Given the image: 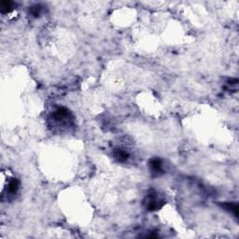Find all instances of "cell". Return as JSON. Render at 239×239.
<instances>
[{
  "label": "cell",
  "instance_id": "5",
  "mask_svg": "<svg viewBox=\"0 0 239 239\" xmlns=\"http://www.w3.org/2000/svg\"><path fill=\"white\" fill-rule=\"evenodd\" d=\"M225 207H226V209H229L232 212H234L235 216L238 215V206H237V205H235V204H226Z\"/></svg>",
  "mask_w": 239,
  "mask_h": 239
},
{
  "label": "cell",
  "instance_id": "4",
  "mask_svg": "<svg viewBox=\"0 0 239 239\" xmlns=\"http://www.w3.org/2000/svg\"><path fill=\"white\" fill-rule=\"evenodd\" d=\"M12 7V3L10 1H3L1 3V11L4 12H9Z\"/></svg>",
  "mask_w": 239,
  "mask_h": 239
},
{
  "label": "cell",
  "instance_id": "3",
  "mask_svg": "<svg viewBox=\"0 0 239 239\" xmlns=\"http://www.w3.org/2000/svg\"><path fill=\"white\" fill-rule=\"evenodd\" d=\"M115 156H116L120 161H125L128 159V153L122 150H118L115 153Z\"/></svg>",
  "mask_w": 239,
  "mask_h": 239
},
{
  "label": "cell",
  "instance_id": "2",
  "mask_svg": "<svg viewBox=\"0 0 239 239\" xmlns=\"http://www.w3.org/2000/svg\"><path fill=\"white\" fill-rule=\"evenodd\" d=\"M18 188H19V182L17 179H14L10 181L9 186H7V191H9L10 194H15L17 191Z\"/></svg>",
  "mask_w": 239,
  "mask_h": 239
},
{
  "label": "cell",
  "instance_id": "1",
  "mask_svg": "<svg viewBox=\"0 0 239 239\" xmlns=\"http://www.w3.org/2000/svg\"><path fill=\"white\" fill-rule=\"evenodd\" d=\"M150 169L153 173H159L162 170V163L158 159H154L150 162Z\"/></svg>",
  "mask_w": 239,
  "mask_h": 239
}]
</instances>
